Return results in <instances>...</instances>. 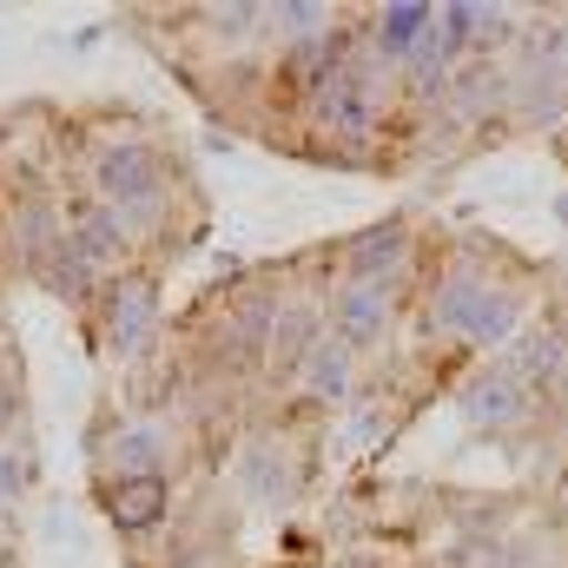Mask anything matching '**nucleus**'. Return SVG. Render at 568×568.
<instances>
[{
	"instance_id": "nucleus-20",
	"label": "nucleus",
	"mask_w": 568,
	"mask_h": 568,
	"mask_svg": "<svg viewBox=\"0 0 568 568\" xmlns=\"http://www.w3.org/2000/svg\"><path fill=\"white\" fill-rule=\"evenodd\" d=\"M556 145H562V165H568V120H562V140H556Z\"/></svg>"
},
{
	"instance_id": "nucleus-13",
	"label": "nucleus",
	"mask_w": 568,
	"mask_h": 568,
	"mask_svg": "<svg viewBox=\"0 0 568 568\" xmlns=\"http://www.w3.org/2000/svg\"><path fill=\"white\" fill-rule=\"evenodd\" d=\"M509 100H516V80H509L496 60H469V67H456V73H449V106H456L463 120L503 113Z\"/></svg>"
},
{
	"instance_id": "nucleus-8",
	"label": "nucleus",
	"mask_w": 568,
	"mask_h": 568,
	"mask_svg": "<svg viewBox=\"0 0 568 568\" xmlns=\"http://www.w3.org/2000/svg\"><path fill=\"white\" fill-rule=\"evenodd\" d=\"M67 239L80 245V258L106 278L120 258H126V245H133V225L113 212V205H100V199H87V205H73V225H67Z\"/></svg>"
},
{
	"instance_id": "nucleus-6",
	"label": "nucleus",
	"mask_w": 568,
	"mask_h": 568,
	"mask_svg": "<svg viewBox=\"0 0 568 568\" xmlns=\"http://www.w3.org/2000/svg\"><path fill=\"white\" fill-rule=\"evenodd\" d=\"M384 331H390V284H344L331 297V337L344 351L364 357V351L384 344Z\"/></svg>"
},
{
	"instance_id": "nucleus-19",
	"label": "nucleus",
	"mask_w": 568,
	"mask_h": 568,
	"mask_svg": "<svg viewBox=\"0 0 568 568\" xmlns=\"http://www.w3.org/2000/svg\"><path fill=\"white\" fill-rule=\"evenodd\" d=\"M13 417V397H7V377H0V424Z\"/></svg>"
},
{
	"instance_id": "nucleus-12",
	"label": "nucleus",
	"mask_w": 568,
	"mask_h": 568,
	"mask_svg": "<svg viewBox=\"0 0 568 568\" xmlns=\"http://www.w3.org/2000/svg\"><path fill=\"white\" fill-rule=\"evenodd\" d=\"M165 503H172V483L165 476H133V483H106V523L113 529H126V536H140L152 523H165Z\"/></svg>"
},
{
	"instance_id": "nucleus-14",
	"label": "nucleus",
	"mask_w": 568,
	"mask_h": 568,
	"mask_svg": "<svg viewBox=\"0 0 568 568\" xmlns=\"http://www.w3.org/2000/svg\"><path fill=\"white\" fill-rule=\"evenodd\" d=\"M304 384H311V397H324V404H344L351 390H357V351H344L331 331L311 344V357H304V371H297Z\"/></svg>"
},
{
	"instance_id": "nucleus-2",
	"label": "nucleus",
	"mask_w": 568,
	"mask_h": 568,
	"mask_svg": "<svg viewBox=\"0 0 568 568\" xmlns=\"http://www.w3.org/2000/svg\"><path fill=\"white\" fill-rule=\"evenodd\" d=\"M93 185H100V205H113L126 225H145L159 205H165V159L159 145L145 140H113L100 159H93Z\"/></svg>"
},
{
	"instance_id": "nucleus-15",
	"label": "nucleus",
	"mask_w": 568,
	"mask_h": 568,
	"mask_svg": "<svg viewBox=\"0 0 568 568\" xmlns=\"http://www.w3.org/2000/svg\"><path fill=\"white\" fill-rule=\"evenodd\" d=\"M239 483H245V496H252V503H291L297 469H291V456H284L278 443H258V449H245Z\"/></svg>"
},
{
	"instance_id": "nucleus-4",
	"label": "nucleus",
	"mask_w": 568,
	"mask_h": 568,
	"mask_svg": "<svg viewBox=\"0 0 568 568\" xmlns=\"http://www.w3.org/2000/svg\"><path fill=\"white\" fill-rule=\"evenodd\" d=\"M456 410L469 417L476 429H489V436H503V429L529 424V410H536V390L509 371V364H483L463 390H456Z\"/></svg>"
},
{
	"instance_id": "nucleus-5",
	"label": "nucleus",
	"mask_w": 568,
	"mask_h": 568,
	"mask_svg": "<svg viewBox=\"0 0 568 568\" xmlns=\"http://www.w3.org/2000/svg\"><path fill=\"white\" fill-rule=\"evenodd\" d=\"M311 120L337 140H364L377 126V73L371 67H337L317 93H311Z\"/></svg>"
},
{
	"instance_id": "nucleus-18",
	"label": "nucleus",
	"mask_w": 568,
	"mask_h": 568,
	"mask_svg": "<svg viewBox=\"0 0 568 568\" xmlns=\"http://www.w3.org/2000/svg\"><path fill=\"white\" fill-rule=\"evenodd\" d=\"M20 483H27V469H20V456H13V449H0V509H13V496H20Z\"/></svg>"
},
{
	"instance_id": "nucleus-11",
	"label": "nucleus",
	"mask_w": 568,
	"mask_h": 568,
	"mask_svg": "<svg viewBox=\"0 0 568 568\" xmlns=\"http://www.w3.org/2000/svg\"><path fill=\"white\" fill-rule=\"evenodd\" d=\"M503 364L529 384V390H549L556 377L568 371V344H562V331H549V324H523L516 337H509V351H503Z\"/></svg>"
},
{
	"instance_id": "nucleus-3",
	"label": "nucleus",
	"mask_w": 568,
	"mask_h": 568,
	"mask_svg": "<svg viewBox=\"0 0 568 568\" xmlns=\"http://www.w3.org/2000/svg\"><path fill=\"white\" fill-rule=\"evenodd\" d=\"M93 317H100V351H106V357H140L145 344L159 337V291H152L145 272L106 278Z\"/></svg>"
},
{
	"instance_id": "nucleus-17",
	"label": "nucleus",
	"mask_w": 568,
	"mask_h": 568,
	"mask_svg": "<svg viewBox=\"0 0 568 568\" xmlns=\"http://www.w3.org/2000/svg\"><path fill=\"white\" fill-rule=\"evenodd\" d=\"M258 20H265V7H212V33L219 40H245Z\"/></svg>"
},
{
	"instance_id": "nucleus-16",
	"label": "nucleus",
	"mask_w": 568,
	"mask_h": 568,
	"mask_svg": "<svg viewBox=\"0 0 568 568\" xmlns=\"http://www.w3.org/2000/svg\"><path fill=\"white\" fill-rule=\"evenodd\" d=\"M324 337V324H317V311H278V331H272V364L278 371H304V357H311V344Z\"/></svg>"
},
{
	"instance_id": "nucleus-10",
	"label": "nucleus",
	"mask_w": 568,
	"mask_h": 568,
	"mask_svg": "<svg viewBox=\"0 0 568 568\" xmlns=\"http://www.w3.org/2000/svg\"><path fill=\"white\" fill-rule=\"evenodd\" d=\"M106 469H113V483L165 476L172 469V436H165V424H120L106 436Z\"/></svg>"
},
{
	"instance_id": "nucleus-9",
	"label": "nucleus",
	"mask_w": 568,
	"mask_h": 568,
	"mask_svg": "<svg viewBox=\"0 0 568 568\" xmlns=\"http://www.w3.org/2000/svg\"><path fill=\"white\" fill-rule=\"evenodd\" d=\"M404 258H410V225H404V219H384V225L357 232L351 252H344L351 284H390L397 272H404Z\"/></svg>"
},
{
	"instance_id": "nucleus-1",
	"label": "nucleus",
	"mask_w": 568,
	"mask_h": 568,
	"mask_svg": "<svg viewBox=\"0 0 568 568\" xmlns=\"http://www.w3.org/2000/svg\"><path fill=\"white\" fill-rule=\"evenodd\" d=\"M429 324L463 344H509L523 331V297L509 284H489L483 272H449L429 297Z\"/></svg>"
},
{
	"instance_id": "nucleus-7",
	"label": "nucleus",
	"mask_w": 568,
	"mask_h": 568,
	"mask_svg": "<svg viewBox=\"0 0 568 568\" xmlns=\"http://www.w3.org/2000/svg\"><path fill=\"white\" fill-rule=\"evenodd\" d=\"M436 20H443V7H429V0H397V7H377V13H371V47H377V60L410 67V60H417V47L436 33Z\"/></svg>"
}]
</instances>
